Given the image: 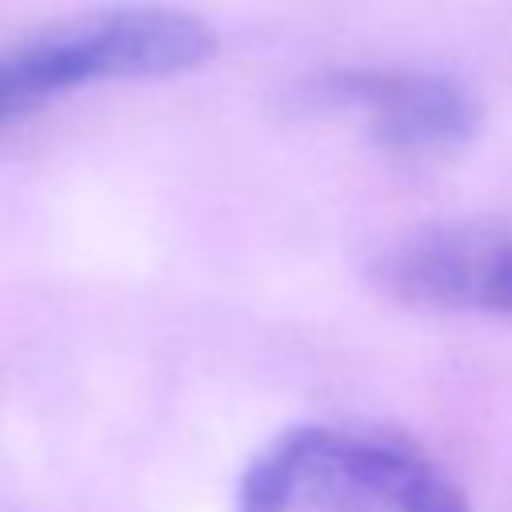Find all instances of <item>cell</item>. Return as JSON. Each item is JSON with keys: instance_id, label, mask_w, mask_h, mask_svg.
Wrapping results in <instances>:
<instances>
[{"instance_id": "7a4b0ae2", "label": "cell", "mask_w": 512, "mask_h": 512, "mask_svg": "<svg viewBox=\"0 0 512 512\" xmlns=\"http://www.w3.org/2000/svg\"><path fill=\"white\" fill-rule=\"evenodd\" d=\"M216 36L176 8H112L0 48V128L96 80H152L200 68Z\"/></svg>"}, {"instance_id": "277c9868", "label": "cell", "mask_w": 512, "mask_h": 512, "mask_svg": "<svg viewBox=\"0 0 512 512\" xmlns=\"http://www.w3.org/2000/svg\"><path fill=\"white\" fill-rule=\"evenodd\" d=\"M372 280L408 304L512 316V232L436 228L392 244Z\"/></svg>"}, {"instance_id": "6da1fadb", "label": "cell", "mask_w": 512, "mask_h": 512, "mask_svg": "<svg viewBox=\"0 0 512 512\" xmlns=\"http://www.w3.org/2000/svg\"><path fill=\"white\" fill-rule=\"evenodd\" d=\"M236 512H468V504L396 436L304 424L248 464Z\"/></svg>"}, {"instance_id": "3957f363", "label": "cell", "mask_w": 512, "mask_h": 512, "mask_svg": "<svg viewBox=\"0 0 512 512\" xmlns=\"http://www.w3.org/2000/svg\"><path fill=\"white\" fill-rule=\"evenodd\" d=\"M296 104L352 120L396 156H452L480 132V100L436 72L340 68L304 80Z\"/></svg>"}]
</instances>
